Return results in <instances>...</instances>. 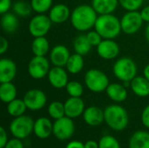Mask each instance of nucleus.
<instances>
[{
  "label": "nucleus",
  "mask_w": 149,
  "mask_h": 148,
  "mask_svg": "<svg viewBox=\"0 0 149 148\" xmlns=\"http://www.w3.org/2000/svg\"><path fill=\"white\" fill-rule=\"evenodd\" d=\"M98 17L99 14L92 4H79L72 10L70 21L75 30L85 32L94 28Z\"/></svg>",
  "instance_id": "1"
},
{
  "label": "nucleus",
  "mask_w": 149,
  "mask_h": 148,
  "mask_svg": "<svg viewBox=\"0 0 149 148\" xmlns=\"http://www.w3.org/2000/svg\"><path fill=\"white\" fill-rule=\"evenodd\" d=\"M94 30L100 34L103 39H114L122 31L120 19L113 14L99 15Z\"/></svg>",
  "instance_id": "2"
},
{
  "label": "nucleus",
  "mask_w": 149,
  "mask_h": 148,
  "mask_svg": "<svg viewBox=\"0 0 149 148\" xmlns=\"http://www.w3.org/2000/svg\"><path fill=\"white\" fill-rule=\"evenodd\" d=\"M105 122L114 131H123L127 128L129 118L127 110L120 105H110L104 110Z\"/></svg>",
  "instance_id": "3"
},
{
  "label": "nucleus",
  "mask_w": 149,
  "mask_h": 148,
  "mask_svg": "<svg viewBox=\"0 0 149 148\" xmlns=\"http://www.w3.org/2000/svg\"><path fill=\"white\" fill-rule=\"evenodd\" d=\"M137 65L130 58H120L116 60L113 66L115 78L121 82H131L137 76Z\"/></svg>",
  "instance_id": "4"
},
{
  "label": "nucleus",
  "mask_w": 149,
  "mask_h": 148,
  "mask_svg": "<svg viewBox=\"0 0 149 148\" xmlns=\"http://www.w3.org/2000/svg\"><path fill=\"white\" fill-rule=\"evenodd\" d=\"M84 81L87 89L95 93L106 92L110 84L107 75L101 70L95 68L90 69L86 72Z\"/></svg>",
  "instance_id": "5"
},
{
  "label": "nucleus",
  "mask_w": 149,
  "mask_h": 148,
  "mask_svg": "<svg viewBox=\"0 0 149 148\" xmlns=\"http://www.w3.org/2000/svg\"><path fill=\"white\" fill-rule=\"evenodd\" d=\"M34 122L30 116L24 114L16 117L10 124V131L14 138L25 139L33 132Z\"/></svg>",
  "instance_id": "6"
},
{
  "label": "nucleus",
  "mask_w": 149,
  "mask_h": 148,
  "mask_svg": "<svg viewBox=\"0 0 149 148\" xmlns=\"http://www.w3.org/2000/svg\"><path fill=\"white\" fill-rule=\"evenodd\" d=\"M143 19L139 10L127 11L120 18L121 31L127 35L135 34L143 25Z\"/></svg>",
  "instance_id": "7"
},
{
  "label": "nucleus",
  "mask_w": 149,
  "mask_h": 148,
  "mask_svg": "<svg viewBox=\"0 0 149 148\" xmlns=\"http://www.w3.org/2000/svg\"><path fill=\"white\" fill-rule=\"evenodd\" d=\"M52 22L48 15L37 14L29 22L28 30L33 38L45 37L52 27Z\"/></svg>",
  "instance_id": "8"
},
{
  "label": "nucleus",
  "mask_w": 149,
  "mask_h": 148,
  "mask_svg": "<svg viewBox=\"0 0 149 148\" xmlns=\"http://www.w3.org/2000/svg\"><path fill=\"white\" fill-rule=\"evenodd\" d=\"M28 73L34 79H42L51 70V62L46 57L34 56L28 64Z\"/></svg>",
  "instance_id": "9"
},
{
  "label": "nucleus",
  "mask_w": 149,
  "mask_h": 148,
  "mask_svg": "<svg viewBox=\"0 0 149 148\" xmlns=\"http://www.w3.org/2000/svg\"><path fill=\"white\" fill-rule=\"evenodd\" d=\"M75 132V126L72 119L64 116L56 120L53 123V135L60 140H69Z\"/></svg>",
  "instance_id": "10"
},
{
  "label": "nucleus",
  "mask_w": 149,
  "mask_h": 148,
  "mask_svg": "<svg viewBox=\"0 0 149 148\" xmlns=\"http://www.w3.org/2000/svg\"><path fill=\"white\" fill-rule=\"evenodd\" d=\"M27 109L31 111H38L45 107L47 102L45 93L40 89H31L27 91L23 98Z\"/></svg>",
  "instance_id": "11"
},
{
  "label": "nucleus",
  "mask_w": 149,
  "mask_h": 148,
  "mask_svg": "<svg viewBox=\"0 0 149 148\" xmlns=\"http://www.w3.org/2000/svg\"><path fill=\"white\" fill-rule=\"evenodd\" d=\"M47 78L50 85L56 89L65 88L69 82L68 72L65 67L61 66H53L51 68Z\"/></svg>",
  "instance_id": "12"
},
{
  "label": "nucleus",
  "mask_w": 149,
  "mask_h": 148,
  "mask_svg": "<svg viewBox=\"0 0 149 148\" xmlns=\"http://www.w3.org/2000/svg\"><path fill=\"white\" fill-rule=\"evenodd\" d=\"M120 46L113 39H103L97 46L98 55L105 60L116 58L120 54Z\"/></svg>",
  "instance_id": "13"
},
{
  "label": "nucleus",
  "mask_w": 149,
  "mask_h": 148,
  "mask_svg": "<svg viewBox=\"0 0 149 148\" xmlns=\"http://www.w3.org/2000/svg\"><path fill=\"white\" fill-rule=\"evenodd\" d=\"M70 56V51L65 45L58 44L50 51L49 59L53 66L65 67Z\"/></svg>",
  "instance_id": "14"
},
{
  "label": "nucleus",
  "mask_w": 149,
  "mask_h": 148,
  "mask_svg": "<svg viewBox=\"0 0 149 148\" xmlns=\"http://www.w3.org/2000/svg\"><path fill=\"white\" fill-rule=\"evenodd\" d=\"M64 104L65 116L71 119H75L83 115L86 110L85 103L81 97H70Z\"/></svg>",
  "instance_id": "15"
},
{
  "label": "nucleus",
  "mask_w": 149,
  "mask_h": 148,
  "mask_svg": "<svg viewBox=\"0 0 149 148\" xmlns=\"http://www.w3.org/2000/svg\"><path fill=\"white\" fill-rule=\"evenodd\" d=\"M17 72V65L12 59L3 58L0 60V83L12 82Z\"/></svg>",
  "instance_id": "16"
},
{
  "label": "nucleus",
  "mask_w": 149,
  "mask_h": 148,
  "mask_svg": "<svg viewBox=\"0 0 149 148\" xmlns=\"http://www.w3.org/2000/svg\"><path fill=\"white\" fill-rule=\"evenodd\" d=\"M71 10L65 3H57L49 10V17L52 24H60L66 22L71 17Z\"/></svg>",
  "instance_id": "17"
},
{
  "label": "nucleus",
  "mask_w": 149,
  "mask_h": 148,
  "mask_svg": "<svg viewBox=\"0 0 149 148\" xmlns=\"http://www.w3.org/2000/svg\"><path fill=\"white\" fill-rule=\"evenodd\" d=\"M83 118L85 122L91 126H98L105 121L104 111L95 106L86 108L83 113Z\"/></svg>",
  "instance_id": "18"
},
{
  "label": "nucleus",
  "mask_w": 149,
  "mask_h": 148,
  "mask_svg": "<svg viewBox=\"0 0 149 148\" xmlns=\"http://www.w3.org/2000/svg\"><path fill=\"white\" fill-rule=\"evenodd\" d=\"M53 131V124L52 121L45 117L38 118L34 122L33 133L35 135L41 140H45L50 137Z\"/></svg>",
  "instance_id": "19"
},
{
  "label": "nucleus",
  "mask_w": 149,
  "mask_h": 148,
  "mask_svg": "<svg viewBox=\"0 0 149 148\" xmlns=\"http://www.w3.org/2000/svg\"><path fill=\"white\" fill-rule=\"evenodd\" d=\"M107 97L114 102H124L127 99V90L124 85L119 83H110L106 90Z\"/></svg>",
  "instance_id": "20"
},
{
  "label": "nucleus",
  "mask_w": 149,
  "mask_h": 148,
  "mask_svg": "<svg viewBox=\"0 0 149 148\" xmlns=\"http://www.w3.org/2000/svg\"><path fill=\"white\" fill-rule=\"evenodd\" d=\"M119 4V0H92V6L99 15L113 14Z\"/></svg>",
  "instance_id": "21"
},
{
  "label": "nucleus",
  "mask_w": 149,
  "mask_h": 148,
  "mask_svg": "<svg viewBox=\"0 0 149 148\" xmlns=\"http://www.w3.org/2000/svg\"><path fill=\"white\" fill-rule=\"evenodd\" d=\"M130 88L138 97L145 98L149 96V81L144 76H136L130 82Z\"/></svg>",
  "instance_id": "22"
},
{
  "label": "nucleus",
  "mask_w": 149,
  "mask_h": 148,
  "mask_svg": "<svg viewBox=\"0 0 149 148\" xmlns=\"http://www.w3.org/2000/svg\"><path fill=\"white\" fill-rule=\"evenodd\" d=\"M50 51V44L45 37L34 38L31 42V51L34 56L45 57Z\"/></svg>",
  "instance_id": "23"
},
{
  "label": "nucleus",
  "mask_w": 149,
  "mask_h": 148,
  "mask_svg": "<svg viewBox=\"0 0 149 148\" xmlns=\"http://www.w3.org/2000/svg\"><path fill=\"white\" fill-rule=\"evenodd\" d=\"M84 65H85L84 56L75 52L73 54H71L65 68L71 74H78L83 70Z\"/></svg>",
  "instance_id": "24"
},
{
  "label": "nucleus",
  "mask_w": 149,
  "mask_h": 148,
  "mask_svg": "<svg viewBox=\"0 0 149 148\" xmlns=\"http://www.w3.org/2000/svg\"><path fill=\"white\" fill-rule=\"evenodd\" d=\"M1 26L6 33H13L17 31L18 27V18L17 16L13 12H6L2 14L1 17Z\"/></svg>",
  "instance_id": "25"
},
{
  "label": "nucleus",
  "mask_w": 149,
  "mask_h": 148,
  "mask_svg": "<svg viewBox=\"0 0 149 148\" xmlns=\"http://www.w3.org/2000/svg\"><path fill=\"white\" fill-rule=\"evenodd\" d=\"M17 90L12 82L1 83L0 85V99L3 103H10L13 99H17Z\"/></svg>",
  "instance_id": "26"
},
{
  "label": "nucleus",
  "mask_w": 149,
  "mask_h": 148,
  "mask_svg": "<svg viewBox=\"0 0 149 148\" xmlns=\"http://www.w3.org/2000/svg\"><path fill=\"white\" fill-rule=\"evenodd\" d=\"M129 148H149L148 132H135L129 140Z\"/></svg>",
  "instance_id": "27"
},
{
  "label": "nucleus",
  "mask_w": 149,
  "mask_h": 148,
  "mask_svg": "<svg viewBox=\"0 0 149 148\" xmlns=\"http://www.w3.org/2000/svg\"><path fill=\"white\" fill-rule=\"evenodd\" d=\"M92 47L93 46L89 43V41L86 38V35L80 34L78 37H76L74 41H73L74 51L78 54L82 55V56L87 55L90 52Z\"/></svg>",
  "instance_id": "28"
},
{
  "label": "nucleus",
  "mask_w": 149,
  "mask_h": 148,
  "mask_svg": "<svg viewBox=\"0 0 149 148\" xmlns=\"http://www.w3.org/2000/svg\"><path fill=\"white\" fill-rule=\"evenodd\" d=\"M26 109H27V106H26L24 99H15L7 104V112L13 118L24 115Z\"/></svg>",
  "instance_id": "29"
},
{
  "label": "nucleus",
  "mask_w": 149,
  "mask_h": 148,
  "mask_svg": "<svg viewBox=\"0 0 149 148\" xmlns=\"http://www.w3.org/2000/svg\"><path fill=\"white\" fill-rule=\"evenodd\" d=\"M12 10L17 17H26L33 11L31 3H27L24 0H17L12 5Z\"/></svg>",
  "instance_id": "30"
},
{
  "label": "nucleus",
  "mask_w": 149,
  "mask_h": 148,
  "mask_svg": "<svg viewBox=\"0 0 149 148\" xmlns=\"http://www.w3.org/2000/svg\"><path fill=\"white\" fill-rule=\"evenodd\" d=\"M48 113L55 120L65 116V104L60 101H52L48 106Z\"/></svg>",
  "instance_id": "31"
},
{
  "label": "nucleus",
  "mask_w": 149,
  "mask_h": 148,
  "mask_svg": "<svg viewBox=\"0 0 149 148\" xmlns=\"http://www.w3.org/2000/svg\"><path fill=\"white\" fill-rule=\"evenodd\" d=\"M32 10L37 14H45L53 6V0H31Z\"/></svg>",
  "instance_id": "32"
},
{
  "label": "nucleus",
  "mask_w": 149,
  "mask_h": 148,
  "mask_svg": "<svg viewBox=\"0 0 149 148\" xmlns=\"http://www.w3.org/2000/svg\"><path fill=\"white\" fill-rule=\"evenodd\" d=\"M65 91L70 97H81L84 92L83 85L79 81H69L65 86Z\"/></svg>",
  "instance_id": "33"
},
{
  "label": "nucleus",
  "mask_w": 149,
  "mask_h": 148,
  "mask_svg": "<svg viewBox=\"0 0 149 148\" xmlns=\"http://www.w3.org/2000/svg\"><path fill=\"white\" fill-rule=\"evenodd\" d=\"M144 0H119L120 5L127 11L139 10L142 7Z\"/></svg>",
  "instance_id": "34"
},
{
  "label": "nucleus",
  "mask_w": 149,
  "mask_h": 148,
  "mask_svg": "<svg viewBox=\"0 0 149 148\" xmlns=\"http://www.w3.org/2000/svg\"><path fill=\"white\" fill-rule=\"evenodd\" d=\"M99 148H120V145L114 137L105 135L99 141Z\"/></svg>",
  "instance_id": "35"
},
{
  "label": "nucleus",
  "mask_w": 149,
  "mask_h": 148,
  "mask_svg": "<svg viewBox=\"0 0 149 148\" xmlns=\"http://www.w3.org/2000/svg\"><path fill=\"white\" fill-rule=\"evenodd\" d=\"M86 35V38L92 46L97 47L103 40V38L100 36V34L96 30L89 31H87V33Z\"/></svg>",
  "instance_id": "36"
},
{
  "label": "nucleus",
  "mask_w": 149,
  "mask_h": 148,
  "mask_svg": "<svg viewBox=\"0 0 149 148\" xmlns=\"http://www.w3.org/2000/svg\"><path fill=\"white\" fill-rule=\"evenodd\" d=\"M3 148H24V147L20 139L14 138V139L9 140Z\"/></svg>",
  "instance_id": "37"
},
{
  "label": "nucleus",
  "mask_w": 149,
  "mask_h": 148,
  "mask_svg": "<svg viewBox=\"0 0 149 148\" xmlns=\"http://www.w3.org/2000/svg\"><path fill=\"white\" fill-rule=\"evenodd\" d=\"M12 7L11 0H0V13L4 14Z\"/></svg>",
  "instance_id": "38"
},
{
  "label": "nucleus",
  "mask_w": 149,
  "mask_h": 148,
  "mask_svg": "<svg viewBox=\"0 0 149 148\" xmlns=\"http://www.w3.org/2000/svg\"><path fill=\"white\" fill-rule=\"evenodd\" d=\"M141 122L143 126L149 128V105H148L141 113Z\"/></svg>",
  "instance_id": "39"
},
{
  "label": "nucleus",
  "mask_w": 149,
  "mask_h": 148,
  "mask_svg": "<svg viewBox=\"0 0 149 148\" xmlns=\"http://www.w3.org/2000/svg\"><path fill=\"white\" fill-rule=\"evenodd\" d=\"M8 141L9 140H8L7 133H6L5 129L3 126H1L0 127V148L4 147Z\"/></svg>",
  "instance_id": "40"
},
{
  "label": "nucleus",
  "mask_w": 149,
  "mask_h": 148,
  "mask_svg": "<svg viewBox=\"0 0 149 148\" xmlns=\"http://www.w3.org/2000/svg\"><path fill=\"white\" fill-rule=\"evenodd\" d=\"M9 48V42L3 36L0 38V54L3 55Z\"/></svg>",
  "instance_id": "41"
},
{
  "label": "nucleus",
  "mask_w": 149,
  "mask_h": 148,
  "mask_svg": "<svg viewBox=\"0 0 149 148\" xmlns=\"http://www.w3.org/2000/svg\"><path fill=\"white\" fill-rule=\"evenodd\" d=\"M141 17L143 19L144 22L146 23H149V4L148 5H146L144 6L141 10Z\"/></svg>",
  "instance_id": "42"
},
{
  "label": "nucleus",
  "mask_w": 149,
  "mask_h": 148,
  "mask_svg": "<svg viewBox=\"0 0 149 148\" xmlns=\"http://www.w3.org/2000/svg\"><path fill=\"white\" fill-rule=\"evenodd\" d=\"M65 148H85V144H83L81 141L73 140L68 143Z\"/></svg>",
  "instance_id": "43"
},
{
  "label": "nucleus",
  "mask_w": 149,
  "mask_h": 148,
  "mask_svg": "<svg viewBox=\"0 0 149 148\" xmlns=\"http://www.w3.org/2000/svg\"><path fill=\"white\" fill-rule=\"evenodd\" d=\"M85 148H99V143L95 140H88L85 143Z\"/></svg>",
  "instance_id": "44"
},
{
  "label": "nucleus",
  "mask_w": 149,
  "mask_h": 148,
  "mask_svg": "<svg viewBox=\"0 0 149 148\" xmlns=\"http://www.w3.org/2000/svg\"><path fill=\"white\" fill-rule=\"evenodd\" d=\"M143 76L149 81V64H148L143 69Z\"/></svg>",
  "instance_id": "45"
},
{
  "label": "nucleus",
  "mask_w": 149,
  "mask_h": 148,
  "mask_svg": "<svg viewBox=\"0 0 149 148\" xmlns=\"http://www.w3.org/2000/svg\"><path fill=\"white\" fill-rule=\"evenodd\" d=\"M145 37H146L147 42L149 44V23L148 24V25L146 27V30H145Z\"/></svg>",
  "instance_id": "46"
}]
</instances>
